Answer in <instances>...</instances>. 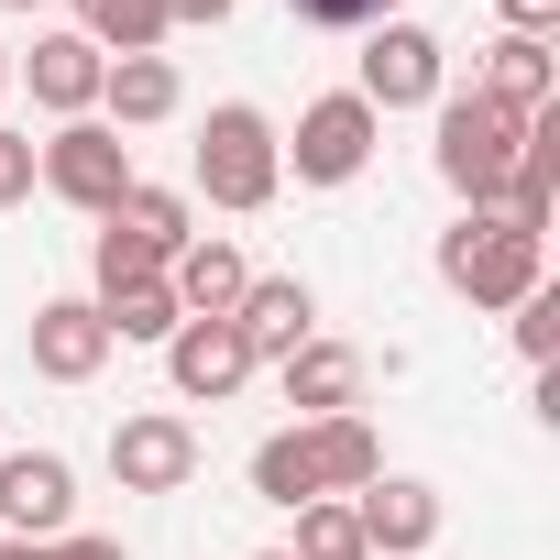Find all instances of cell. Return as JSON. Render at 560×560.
I'll list each match as a JSON object with an SVG mask.
<instances>
[{
    "label": "cell",
    "mask_w": 560,
    "mask_h": 560,
    "mask_svg": "<svg viewBox=\"0 0 560 560\" xmlns=\"http://www.w3.org/2000/svg\"><path fill=\"white\" fill-rule=\"evenodd\" d=\"M0 527L12 538H67L78 527V462L67 451H12L0 462Z\"/></svg>",
    "instance_id": "ba28073f"
},
{
    "label": "cell",
    "mask_w": 560,
    "mask_h": 560,
    "mask_svg": "<svg viewBox=\"0 0 560 560\" xmlns=\"http://www.w3.org/2000/svg\"><path fill=\"white\" fill-rule=\"evenodd\" d=\"M242 287H253V264H242L220 231H187V242H176V264H165V298H176L187 319H231V308H242Z\"/></svg>",
    "instance_id": "5bb4252c"
},
{
    "label": "cell",
    "mask_w": 560,
    "mask_h": 560,
    "mask_svg": "<svg viewBox=\"0 0 560 560\" xmlns=\"http://www.w3.org/2000/svg\"><path fill=\"white\" fill-rule=\"evenodd\" d=\"M275 187H287V165H275V121L253 100H220L198 121V198L209 209H264Z\"/></svg>",
    "instance_id": "3957f363"
},
{
    "label": "cell",
    "mask_w": 560,
    "mask_h": 560,
    "mask_svg": "<svg viewBox=\"0 0 560 560\" xmlns=\"http://www.w3.org/2000/svg\"><path fill=\"white\" fill-rule=\"evenodd\" d=\"M34 560H132V549H121V538H89V527H67V538H45Z\"/></svg>",
    "instance_id": "83f0119b"
},
{
    "label": "cell",
    "mask_w": 560,
    "mask_h": 560,
    "mask_svg": "<svg viewBox=\"0 0 560 560\" xmlns=\"http://www.w3.org/2000/svg\"><path fill=\"white\" fill-rule=\"evenodd\" d=\"M0 100H12V45H0Z\"/></svg>",
    "instance_id": "1f68e13d"
},
{
    "label": "cell",
    "mask_w": 560,
    "mask_h": 560,
    "mask_svg": "<svg viewBox=\"0 0 560 560\" xmlns=\"http://www.w3.org/2000/svg\"><path fill=\"white\" fill-rule=\"evenodd\" d=\"M287 560H374V549H363V516L341 494H319V505H298V549Z\"/></svg>",
    "instance_id": "7402d4cb"
},
{
    "label": "cell",
    "mask_w": 560,
    "mask_h": 560,
    "mask_svg": "<svg viewBox=\"0 0 560 560\" xmlns=\"http://www.w3.org/2000/svg\"><path fill=\"white\" fill-rule=\"evenodd\" d=\"M231 330H242V352H253V363H287L298 341H319V298L298 287V275H253L242 308H231Z\"/></svg>",
    "instance_id": "4fadbf2b"
},
{
    "label": "cell",
    "mask_w": 560,
    "mask_h": 560,
    "mask_svg": "<svg viewBox=\"0 0 560 560\" xmlns=\"http://www.w3.org/2000/svg\"><path fill=\"white\" fill-rule=\"evenodd\" d=\"M12 78L34 89V110H56V121H89V110H100V78H110V56H100L89 34H34V56H12Z\"/></svg>",
    "instance_id": "30bf717a"
},
{
    "label": "cell",
    "mask_w": 560,
    "mask_h": 560,
    "mask_svg": "<svg viewBox=\"0 0 560 560\" xmlns=\"http://www.w3.org/2000/svg\"><path fill=\"white\" fill-rule=\"evenodd\" d=\"M308 462H319V494H363L385 472V440L363 407H341V418H308Z\"/></svg>",
    "instance_id": "e0dca14e"
},
{
    "label": "cell",
    "mask_w": 560,
    "mask_h": 560,
    "mask_svg": "<svg viewBox=\"0 0 560 560\" xmlns=\"http://www.w3.org/2000/svg\"><path fill=\"white\" fill-rule=\"evenodd\" d=\"M374 110L352 100V89H330V100H308L298 110V143H275V165H298V187H352L363 165H374Z\"/></svg>",
    "instance_id": "5b68a950"
},
{
    "label": "cell",
    "mask_w": 560,
    "mask_h": 560,
    "mask_svg": "<svg viewBox=\"0 0 560 560\" xmlns=\"http://www.w3.org/2000/svg\"><path fill=\"white\" fill-rule=\"evenodd\" d=\"M100 319H110V341H176V298H165V275L154 287H121V298H100Z\"/></svg>",
    "instance_id": "603a6c76"
},
{
    "label": "cell",
    "mask_w": 560,
    "mask_h": 560,
    "mask_svg": "<svg viewBox=\"0 0 560 560\" xmlns=\"http://www.w3.org/2000/svg\"><path fill=\"white\" fill-rule=\"evenodd\" d=\"M34 187H56L67 209L110 220V209H121V187H132V143H121L110 121H56V132L34 143Z\"/></svg>",
    "instance_id": "277c9868"
},
{
    "label": "cell",
    "mask_w": 560,
    "mask_h": 560,
    "mask_svg": "<svg viewBox=\"0 0 560 560\" xmlns=\"http://www.w3.org/2000/svg\"><path fill=\"white\" fill-rule=\"evenodd\" d=\"M165 23H231V0H165Z\"/></svg>",
    "instance_id": "f546056e"
},
{
    "label": "cell",
    "mask_w": 560,
    "mask_h": 560,
    "mask_svg": "<svg viewBox=\"0 0 560 560\" xmlns=\"http://www.w3.org/2000/svg\"><path fill=\"white\" fill-rule=\"evenodd\" d=\"M176 67L165 56H110V78H100V110H110V132H143V121H176Z\"/></svg>",
    "instance_id": "ac0fdd59"
},
{
    "label": "cell",
    "mask_w": 560,
    "mask_h": 560,
    "mask_svg": "<svg viewBox=\"0 0 560 560\" xmlns=\"http://www.w3.org/2000/svg\"><path fill=\"white\" fill-rule=\"evenodd\" d=\"M352 396H363V352L352 341H298L287 352V407L298 418H341Z\"/></svg>",
    "instance_id": "2e32d148"
},
{
    "label": "cell",
    "mask_w": 560,
    "mask_h": 560,
    "mask_svg": "<svg viewBox=\"0 0 560 560\" xmlns=\"http://www.w3.org/2000/svg\"><path fill=\"white\" fill-rule=\"evenodd\" d=\"M429 110H440V143H429L440 187H451V198H472V209H494V198H505V176H516L527 121H516V110H494V100H472V89H462V100L440 89Z\"/></svg>",
    "instance_id": "6da1fadb"
},
{
    "label": "cell",
    "mask_w": 560,
    "mask_h": 560,
    "mask_svg": "<svg viewBox=\"0 0 560 560\" xmlns=\"http://www.w3.org/2000/svg\"><path fill=\"white\" fill-rule=\"evenodd\" d=\"M352 516H363V549H374V560H429V538H440V483L374 472V483L352 494Z\"/></svg>",
    "instance_id": "9c48e42d"
},
{
    "label": "cell",
    "mask_w": 560,
    "mask_h": 560,
    "mask_svg": "<svg viewBox=\"0 0 560 560\" xmlns=\"http://www.w3.org/2000/svg\"><path fill=\"white\" fill-rule=\"evenodd\" d=\"M176 253H154L143 231H121V220H100V242H89V275H100V298H121V287H154Z\"/></svg>",
    "instance_id": "44dd1931"
},
{
    "label": "cell",
    "mask_w": 560,
    "mask_h": 560,
    "mask_svg": "<svg viewBox=\"0 0 560 560\" xmlns=\"http://www.w3.org/2000/svg\"><path fill=\"white\" fill-rule=\"evenodd\" d=\"M516 352H527V363L560 352V287H527V298H516Z\"/></svg>",
    "instance_id": "484cf974"
},
{
    "label": "cell",
    "mask_w": 560,
    "mask_h": 560,
    "mask_svg": "<svg viewBox=\"0 0 560 560\" xmlns=\"http://www.w3.org/2000/svg\"><path fill=\"white\" fill-rule=\"evenodd\" d=\"M110 352H121V341H110L100 298H45V308H34V374H45V385H89Z\"/></svg>",
    "instance_id": "8fae6325"
},
{
    "label": "cell",
    "mask_w": 560,
    "mask_h": 560,
    "mask_svg": "<svg viewBox=\"0 0 560 560\" xmlns=\"http://www.w3.org/2000/svg\"><path fill=\"white\" fill-rule=\"evenodd\" d=\"M110 220H121V231H143L154 253H176V242H187V198H176V187H143V176L121 187V209H110Z\"/></svg>",
    "instance_id": "cb8c5ba5"
},
{
    "label": "cell",
    "mask_w": 560,
    "mask_h": 560,
    "mask_svg": "<svg viewBox=\"0 0 560 560\" xmlns=\"http://www.w3.org/2000/svg\"><path fill=\"white\" fill-rule=\"evenodd\" d=\"M78 34L100 56H154L176 23H165V0H78Z\"/></svg>",
    "instance_id": "d6986e66"
},
{
    "label": "cell",
    "mask_w": 560,
    "mask_h": 560,
    "mask_svg": "<svg viewBox=\"0 0 560 560\" xmlns=\"http://www.w3.org/2000/svg\"><path fill=\"white\" fill-rule=\"evenodd\" d=\"M34 198V132H0V209Z\"/></svg>",
    "instance_id": "4316f807"
},
{
    "label": "cell",
    "mask_w": 560,
    "mask_h": 560,
    "mask_svg": "<svg viewBox=\"0 0 560 560\" xmlns=\"http://www.w3.org/2000/svg\"><path fill=\"white\" fill-rule=\"evenodd\" d=\"M34 549H45V538H0V560H34Z\"/></svg>",
    "instance_id": "4dcf8cb0"
},
{
    "label": "cell",
    "mask_w": 560,
    "mask_h": 560,
    "mask_svg": "<svg viewBox=\"0 0 560 560\" xmlns=\"http://www.w3.org/2000/svg\"><path fill=\"white\" fill-rule=\"evenodd\" d=\"M440 67H451V56H440L429 23H374V34H363V89H352V100H363L374 121H385V110H429V100H440Z\"/></svg>",
    "instance_id": "8992f818"
},
{
    "label": "cell",
    "mask_w": 560,
    "mask_h": 560,
    "mask_svg": "<svg viewBox=\"0 0 560 560\" xmlns=\"http://www.w3.org/2000/svg\"><path fill=\"white\" fill-rule=\"evenodd\" d=\"M549 89H560V67H549V34H494V45H483V78H472V100H494V110L538 121V110H549Z\"/></svg>",
    "instance_id": "9a60e30c"
},
{
    "label": "cell",
    "mask_w": 560,
    "mask_h": 560,
    "mask_svg": "<svg viewBox=\"0 0 560 560\" xmlns=\"http://www.w3.org/2000/svg\"><path fill=\"white\" fill-rule=\"evenodd\" d=\"M0 12H45V0H0Z\"/></svg>",
    "instance_id": "d6a6232c"
},
{
    "label": "cell",
    "mask_w": 560,
    "mask_h": 560,
    "mask_svg": "<svg viewBox=\"0 0 560 560\" xmlns=\"http://www.w3.org/2000/svg\"><path fill=\"white\" fill-rule=\"evenodd\" d=\"M110 483H121V494H187V483H198V429H187L176 407L121 418V429H110Z\"/></svg>",
    "instance_id": "52a82bcc"
},
{
    "label": "cell",
    "mask_w": 560,
    "mask_h": 560,
    "mask_svg": "<svg viewBox=\"0 0 560 560\" xmlns=\"http://www.w3.org/2000/svg\"><path fill=\"white\" fill-rule=\"evenodd\" d=\"M494 12H505V34H549V23H560V0H494Z\"/></svg>",
    "instance_id": "f1b7e54d"
},
{
    "label": "cell",
    "mask_w": 560,
    "mask_h": 560,
    "mask_svg": "<svg viewBox=\"0 0 560 560\" xmlns=\"http://www.w3.org/2000/svg\"><path fill=\"white\" fill-rule=\"evenodd\" d=\"M440 287L472 298V308H516L527 287H549V275H538V242L527 231H505L494 209H462L440 231Z\"/></svg>",
    "instance_id": "7a4b0ae2"
},
{
    "label": "cell",
    "mask_w": 560,
    "mask_h": 560,
    "mask_svg": "<svg viewBox=\"0 0 560 560\" xmlns=\"http://www.w3.org/2000/svg\"><path fill=\"white\" fill-rule=\"evenodd\" d=\"M287 12L308 34H374V23H396V0H287Z\"/></svg>",
    "instance_id": "d4e9b609"
},
{
    "label": "cell",
    "mask_w": 560,
    "mask_h": 560,
    "mask_svg": "<svg viewBox=\"0 0 560 560\" xmlns=\"http://www.w3.org/2000/svg\"><path fill=\"white\" fill-rule=\"evenodd\" d=\"M253 494H264V505H287V516H298V505H319V462H308V429H275V440L253 451Z\"/></svg>",
    "instance_id": "ffe728a7"
},
{
    "label": "cell",
    "mask_w": 560,
    "mask_h": 560,
    "mask_svg": "<svg viewBox=\"0 0 560 560\" xmlns=\"http://www.w3.org/2000/svg\"><path fill=\"white\" fill-rule=\"evenodd\" d=\"M253 560H287V549H253Z\"/></svg>",
    "instance_id": "836d02e7"
},
{
    "label": "cell",
    "mask_w": 560,
    "mask_h": 560,
    "mask_svg": "<svg viewBox=\"0 0 560 560\" xmlns=\"http://www.w3.org/2000/svg\"><path fill=\"white\" fill-rule=\"evenodd\" d=\"M165 374H176V396H187V407H220V396H242V385H253V352H242V330H231V319H176Z\"/></svg>",
    "instance_id": "7c38bea8"
}]
</instances>
